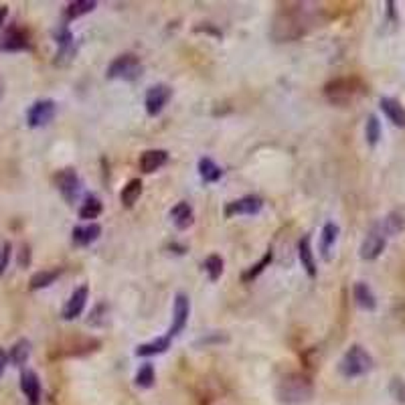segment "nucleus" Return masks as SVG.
<instances>
[{
  "label": "nucleus",
  "instance_id": "obj_10",
  "mask_svg": "<svg viewBox=\"0 0 405 405\" xmlns=\"http://www.w3.org/2000/svg\"><path fill=\"white\" fill-rule=\"evenodd\" d=\"M57 114V103L49 98H43V100H37L27 112V124L31 128H43L47 126L49 122L55 118Z\"/></svg>",
  "mask_w": 405,
  "mask_h": 405
},
{
  "label": "nucleus",
  "instance_id": "obj_12",
  "mask_svg": "<svg viewBox=\"0 0 405 405\" xmlns=\"http://www.w3.org/2000/svg\"><path fill=\"white\" fill-rule=\"evenodd\" d=\"M263 199L258 195H245L237 201L227 202L225 207V217H235V215H258L262 211Z\"/></svg>",
  "mask_w": 405,
  "mask_h": 405
},
{
  "label": "nucleus",
  "instance_id": "obj_16",
  "mask_svg": "<svg viewBox=\"0 0 405 405\" xmlns=\"http://www.w3.org/2000/svg\"><path fill=\"white\" fill-rule=\"evenodd\" d=\"M168 162V152L162 148H152L140 154V170L144 175H152Z\"/></svg>",
  "mask_w": 405,
  "mask_h": 405
},
{
  "label": "nucleus",
  "instance_id": "obj_11",
  "mask_svg": "<svg viewBox=\"0 0 405 405\" xmlns=\"http://www.w3.org/2000/svg\"><path fill=\"white\" fill-rule=\"evenodd\" d=\"M55 43H57V65H67L69 61L75 57V37L69 31V27L63 22L59 29L55 31Z\"/></svg>",
  "mask_w": 405,
  "mask_h": 405
},
{
  "label": "nucleus",
  "instance_id": "obj_8",
  "mask_svg": "<svg viewBox=\"0 0 405 405\" xmlns=\"http://www.w3.org/2000/svg\"><path fill=\"white\" fill-rule=\"evenodd\" d=\"M189 318H191V300L186 294L179 292L175 296V302H172V323H170V328L166 332V337L172 341L175 337H179L182 330L186 328L189 324Z\"/></svg>",
  "mask_w": 405,
  "mask_h": 405
},
{
  "label": "nucleus",
  "instance_id": "obj_34",
  "mask_svg": "<svg viewBox=\"0 0 405 405\" xmlns=\"http://www.w3.org/2000/svg\"><path fill=\"white\" fill-rule=\"evenodd\" d=\"M156 381V373H154V367L152 363H144L138 369V373H136V385L142 387V389H148V387H152Z\"/></svg>",
  "mask_w": 405,
  "mask_h": 405
},
{
  "label": "nucleus",
  "instance_id": "obj_19",
  "mask_svg": "<svg viewBox=\"0 0 405 405\" xmlns=\"http://www.w3.org/2000/svg\"><path fill=\"white\" fill-rule=\"evenodd\" d=\"M20 389L27 395L29 404L39 405L40 402V381L35 371H24L20 375Z\"/></svg>",
  "mask_w": 405,
  "mask_h": 405
},
{
  "label": "nucleus",
  "instance_id": "obj_38",
  "mask_svg": "<svg viewBox=\"0 0 405 405\" xmlns=\"http://www.w3.org/2000/svg\"><path fill=\"white\" fill-rule=\"evenodd\" d=\"M6 17H8V8L6 6H0V24L6 20Z\"/></svg>",
  "mask_w": 405,
  "mask_h": 405
},
{
  "label": "nucleus",
  "instance_id": "obj_31",
  "mask_svg": "<svg viewBox=\"0 0 405 405\" xmlns=\"http://www.w3.org/2000/svg\"><path fill=\"white\" fill-rule=\"evenodd\" d=\"M272 260H274V251L272 249H267L265 253L262 256V260L258 263H253V265H249L245 272H243V276H242V280L245 284H249V282H253L260 274H262L263 270L265 267H270V263H272Z\"/></svg>",
  "mask_w": 405,
  "mask_h": 405
},
{
  "label": "nucleus",
  "instance_id": "obj_25",
  "mask_svg": "<svg viewBox=\"0 0 405 405\" xmlns=\"http://www.w3.org/2000/svg\"><path fill=\"white\" fill-rule=\"evenodd\" d=\"M142 186L144 184H142L140 179H132V181H128L124 184V189H122L120 193V201L126 209H132L136 205V201L140 199Z\"/></svg>",
  "mask_w": 405,
  "mask_h": 405
},
{
  "label": "nucleus",
  "instance_id": "obj_18",
  "mask_svg": "<svg viewBox=\"0 0 405 405\" xmlns=\"http://www.w3.org/2000/svg\"><path fill=\"white\" fill-rule=\"evenodd\" d=\"M298 260L302 263L304 272L308 274V278H316L318 270H316V260H314L312 245H310V235H304L298 242Z\"/></svg>",
  "mask_w": 405,
  "mask_h": 405
},
{
  "label": "nucleus",
  "instance_id": "obj_23",
  "mask_svg": "<svg viewBox=\"0 0 405 405\" xmlns=\"http://www.w3.org/2000/svg\"><path fill=\"white\" fill-rule=\"evenodd\" d=\"M170 348V339L164 337H156L148 343H142L136 346V357H154V355H162Z\"/></svg>",
  "mask_w": 405,
  "mask_h": 405
},
{
  "label": "nucleus",
  "instance_id": "obj_30",
  "mask_svg": "<svg viewBox=\"0 0 405 405\" xmlns=\"http://www.w3.org/2000/svg\"><path fill=\"white\" fill-rule=\"evenodd\" d=\"M29 355H31V341L20 339V341L13 344V348L8 353V361L15 364V367H22V364L27 363Z\"/></svg>",
  "mask_w": 405,
  "mask_h": 405
},
{
  "label": "nucleus",
  "instance_id": "obj_22",
  "mask_svg": "<svg viewBox=\"0 0 405 405\" xmlns=\"http://www.w3.org/2000/svg\"><path fill=\"white\" fill-rule=\"evenodd\" d=\"M353 298H355V304L359 308H363L367 312H373L377 308V298L373 294V290L369 288V284L357 282L355 288H353Z\"/></svg>",
  "mask_w": 405,
  "mask_h": 405
},
{
  "label": "nucleus",
  "instance_id": "obj_17",
  "mask_svg": "<svg viewBox=\"0 0 405 405\" xmlns=\"http://www.w3.org/2000/svg\"><path fill=\"white\" fill-rule=\"evenodd\" d=\"M0 47H2L4 51H10V53H15V51H24V49H29V35H27L20 27H10V29L4 33L2 40H0Z\"/></svg>",
  "mask_w": 405,
  "mask_h": 405
},
{
  "label": "nucleus",
  "instance_id": "obj_13",
  "mask_svg": "<svg viewBox=\"0 0 405 405\" xmlns=\"http://www.w3.org/2000/svg\"><path fill=\"white\" fill-rule=\"evenodd\" d=\"M89 298V288L87 286H80L73 290V294L69 296V300L63 306V312H61V318L63 321H75L78 316H81V312L85 310V304Z\"/></svg>",
  "mask_w": 405,
  "mask_h": 405
},
{
  "label": "nucleus",
  "instance_id": "obj_21",
  "mask_svg": "<svg viewBox=\"0 0 405 405\" xmlns=\"http://www.w3.org/2000/svg\"><path fill=\"white\" fill-rule=\"evenodd\" d=\"M170 219H172V223H175V227H177V229H181V231L189 229V227L193 225V221H195L193 207H191L186 201L177 202V205L170 209Z\"/></svg>",
  "mask_w": 405,
  "mask_h": 405
},
{
  "label": "nucleus",
  "instance_id": "obj_32",
  "mask_svg": "<svg viewBox=\"0 0 405 405\" xmlns=\"http://www.w3.org/2000/svg\"><path fill=\"white\" fill-rule=\"evenodd\" d=\"M223 265H225V263H223L221 256L211 253L209 258H205V262H202V270H205V274L209 276V280H211V282H217V280L221 278Z\"/></svg>",
  "mask_w": 405,
  "mask_h": 405
},
{
  "label": "nucleus",
  "instance_id": "obj_26",
  "mask_svg": "<svg viewBox=\"0 0 405 405\" xmlns=\"http://www.w3.org/2000/svg\"><path fill=\"white\" fill-rule=\"evenodd\" d=\"M96 6H98L96 0H75V2H69L67 8H65V22L80 19L83 15H89L91 10H96Z\"/></svg>",
  "mask_w": 405,
  "mask_h": 405
},
{
  "label": "nucleus",
  "instance_id": "obj_37",
  "mask_svg": "<svg viewBox=\"0 0 405 405\" xmlns=\"http://www.w3.org/2000/svg\"><path fill=\"white\" fill-rule=\"evenodd\" d=\"M6 364H8V355L0 348V377H2V373H4V369H6Z\"/></svg>",
  "mask_w": 405,
  "mask_h": 405
},
{
  "label": "nucleus",
  "instance_id": "obj_7",
  "mask_svg": "<svg viewBox=\"0 0 405 405\" xmlns=\"http://www.w3.org/2000/svg\"><path fill=\"white\" fill-rule=\"evenodd\" d=\"M55 184H57V191L61 193V197L69 205H73L80 199L81 179L75 168H63V170H59L55 175Z\"/></svg>",
  "mask_w": 405,
  "mask_h": 405
},
{
  "label": "nucleus",
  "instance_id": "obj_4",
  "mask_svg": "<svg viewBox=\"0 0 405 405\" xmlns=\"http://www.w3.org/2000/svg\"><path fill=\"white\" fill-rule=\"evenodd\" d=\"M373 357L367 353V348L361 344H351L348 351L343 355L341 363H339V371L346 379H355V377H363L371 369H373Z\"/></svg>",
  "mask_w": 405,
  "mask_h": 405
},
{
  "label": "nucleus",
  "instance_id": "obj_6",
  "mask_svg": "<svg viewBox=\"0 0 405 405\" xmlns=\"http://www.w3.org/2000/svg\"><path fill=\"white\" fill-rule=\"evenodd\" d=\"M387 240H389V237L385 235L381 225L375 223V225L369 229V233L364 235L363 243H361V251H359L361 260H364V262L377 260V258L385 251V247H387Z\"/></svg>",
  "mask_w": 405,
  "mask_h": 405
},
{
  "label": "nucleus",
  "instance_id": "obj_9",
  "mask_svg": "<svg viewBox=\"0 0 405 405\" xmlns=\"http://www.w3.org/2000/svg\"><path fill=\"white\" fill-rule=\"evenodd\" d=\"M172 98V89L166 83H156L152 87H148L146 98H144V105H146V114L150 118L161 116L162 110L166 108V103Z\"/></svg>",
  "mask_w": 405,
  "mask_h": 405
},
{
  "label": "nucleus",
  "instance_id": "obj_35",
  "mask_svg": "<svg viewBox=\"0 0 405 405\" xmlns=\"http://www.w3.org/2000/svg\"><path fill=\"white\" fill-rule=\"evenodd\" d=\"M10 251H13L10 243L8 242L0 243V276H2V274L6 272V267H8V262H10Z\"/></svg>",
  "mask_w": 405,
  "mask_h": 405
},
{
  "label": "nucleus",
  "instance_id": "obj_20",
  "mask_svg": "<svg viewBox=\"0 0 405 405\" xmlns=\"http://www.w3.org/2000/svg\"><path fill=\"white\" fill-rule=\"evenodd\" d=\"M379 105H381L383 114L393 126L405 128V108L402 105V101L395 100V98H381Z\"/></svg>",
  "mask_w": 405,
  "mask_h": 405
},
{
  "label": "nucleus",
  "instance_id": "obj_15",
  "mask_svg": "<svg viewBox=\"0 0 405 405\" xmlns=\"http://www.w3.org/2000/svg\"><path fill=\"white\" fill-rule=\"evenodd\" d=\"M339 225L337 223H326L321 231V243H318V249H321V256H323L324 262H330L332 260V249L337 245V240H339Z\"/></svg>",
  "mask_w": 405,
  "mask_h": 405
},
{
  "label": "nucleus",
  "instance_id": "obj_2",
  "mask_svg": "<svg viewBox=\"0 0 405 405\" xmlns=\"http://www.w3.org/2000/svg\"><path fill=\"white\" fill-rule=\"evenodd\" d=\"M308 24H310V19H308V10L304 8V4H296V8L288 6L278 13V17L274 20L272 35L284 29V33L278 39H298L300 35L306 33Z\"/></svg>",
  "mask_w": 405,
  "mask_h": 405
},
{
  "label": "nucleus",
  "instance_id": "obj_33",
  "mask_svg": "<svg viewBox=\"0 0 405 405\" xmlns=\"http://www.w3.org/2000/svg\"><path fill=\"white\" fill-rule=\"evenodd\" d=\"M381 134H383V130H381V122L377 116H369L367 118V126H364V138H367V144L373 148V146H377L379 140H381Z\"/></svg>",
  "mask_w": 405,
  "mask_h": 405
},
{
  "label": "nucleus",
  "instance_id": "obj_36",
  "mask_svg": "<svg viewBox=\"0 0 405 405\" xmlns=\"http://www.w3.org/2000/svg\"><path fill=\"white\" fill-rule=\"evenodd\" d=\"M29 262H31V251H29V247L24 245V247H22V256H20V265L24 267V265H29Z\"/></svg>",
  "mask_w": 405,
  "mask_h": 405
},
{
  "label": "nucleus",
  "instance_id": "obj_28",
  "mask_svg": "<svg viewBox=\"0 0 405 405\" xmlns=\"http://www.w3.org/2000/svg\"><path fill=\"white\" fill-rule=\"evenodd\" d=\"M61 267H53V270H40L37 274H33L29 288L31 290H43V288H49L51 284H55V280L61 276Z\"/></svg>",
  "mask_w": 405,
  "mask_h": 405
},
{
  "label": "nucleus",
  "instance_id": "obj_14",
  "mask_svg": "<svg viewBox=\"0 0 405 405\" xmlns=\"http://www.w3.org/2000/svg\"><path fill=\"white\" fill-rule=\"evenodd\" d=\"M101 235V225L98 223H87V225H78L71 231V242L78 247H87L94 242H98Z\"/></svg>",
  "mask_w": 405,
  "mask_h": 405
},
{
  "label": "nucleus",
  "instance_id": "obj_5",
  "mask_svg": "<svg viewBox=\"0 0 405 405\" xmlns=\"http://www.w3.org/2000/svg\"><path fill=\"white\" fill-rule=\"evenodd\" d=\"M144 71L142 61L134 55V53H124L118 55L116 59L108 65L105 78L108 80H124V81H136Z\"/></svg>",
  "mask_w": 405,
  "mask_h": 405
},
{
  "label": "nucleus",
  "instance_id": "obj_27",
  "mask_svg": "<svg viewBox=\"0 0 405 405\" xmlns=\"http://www.w3.org/2000/svg\"><path fill=\"white\" fill-rule=\"evenodd\" d=\"M103 211V205L98 195H87L80 207V217L85 221H91V219H98Z\"/></svg>",
  "mask_w": 405,
  "mask_h": 405
},
{
  "label": "nucleus",
  "instance_id": "obj_1",
  "mask_svg": "<svg viewBox=\"0 0 405 405\" xmlns=\"http://www.w3.org/2000/svg\"><path fill=\"white\" fill-rule=\"evenodd\" d=\"M312 393H314V385L310 381V377H306L302 373L286 375L278 383V389H276L278 399L288 405L306 404L312 397Z\"/></svg>",
  "mask_w": 405,
  "mask_h": 405
},
{
  "label": "nucleus",
  "instance_id": "obj_3",
  "mask_svg": "<svg viewBox=\"0 0 405 405\" xmlns=\"http://www.w3.org/2000/svg\"><path fill=\"white\" fill-rule=\"evenodd\" d=\"M364 94L363 81L357 78H339V80L328 81L324 85V96L326 100L334 105H348L351 101L361 98Z\"/></svg>",
  "mask_w": 405,
  "mask_h": 405
},
{
  "label": "nucleus",
  "instance_id": "obj_29",
  "mask_svg": "<svg viewBox=\"0 0 405 405\" xmlns=\"http://www.w3.org/2000/svg\"><path fill=\"white\" fill-rule=\"evenodd\" d=\"M199 177H201L202 182H217L223 177L221 166L213 159L205 156L199 161Z\"/></svg>",
  "mask_w": 405,
  "mask_h": 405
},
{
  "label": "nucleus",
  "instance_id": "obj_24",
  "mask_svg": "<svg viewBox=\"0 0 405 405\" xmlns=\"http://www.w3.org/2000/svg\"><path fill=\"white\" fill-rule=\"evenodd\" d=\"M379 225H381V229H383L387 237L399 235L402 231H405V213H402V211H391L385 219L379 221Z\"/></svg>",
  "mask_w": 405,
  "mask_h": 405
}]
</instances>
